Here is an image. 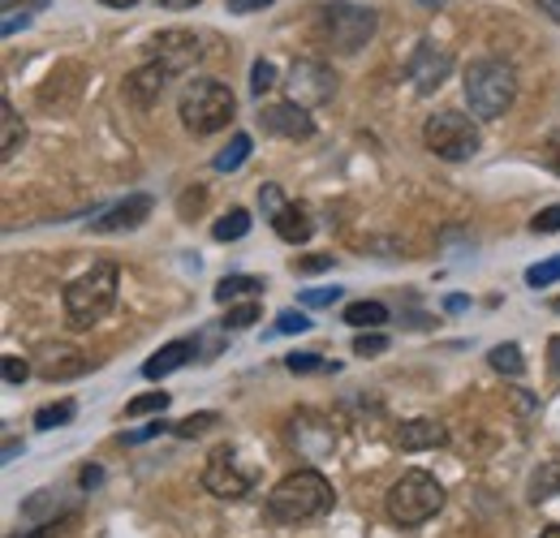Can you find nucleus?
<instances>
[{
    "label": "nucleus",
    "instance_id": "nucleus-53",
    "mask_svg": "<svg viewBox=\"0 0 560 538\" xmlns=\"http://www.w3.org/2000/svg\"><path fill=\"white\" fill-rule=\"evenodd\" d=\"M539 538H560V526H548V530H544Z\"/></svg>",
    "mask_w": 560,
    "mask_h": 538
},
{
    "label": "nucleus",
    "instance_id": "nucleus-7",
    "mask_svg": "<svg viewBox=\"0 0 560 538\" xmlns=\"http://www.w3.org/2000/svg\"><path fill=\"white\" fill-rule=\"evenodd\" d=\"M422 142H427V151L431 155H440V160H448V164H466V160H475L479 155V126H475V117L470 113H435V117H427L422 121Z\"/></svg>",
    "mask_w": 560,
    "mask_h": 538
},
{
    "label": "nucleus",
    "instance_id": "nucleus-32",
    "mask_svg": "<svg viewBox=\"0 0 560 538\" xmlns=\"http://www.w3.org/2000/svg\"><path fill=\"white\" fill-rule=\"evenodd\" d=\"M552 280H560V255L557 259H544V264H535V268L526 271V284L530 289H548Z\"/></svg>",
    "mask_w": 560,
    "mask_h": 538
},
{
    "label": "nucleus",
    "instance_id": "nucleus-5",
    "mask_svg": "<svg viewBox=\"0 0 560 538\" xmlns=\"http://www.w3.org/2000/svg\"><path fill=\"white\" fill-rule=\"evenodd\" d=\"M177 113H182V126L190 134H220L233 117H237V104H233V91L215 78H195L182 100H177Z\"/></svg>",
    "mask_w": 560,
    "mask_h": 538
},
{
    "label": "nucleus",
    "instance_id": "nucleus-37",
    "mask_svg": "<svg viewBox=\"0 0 560 538\" xmlns=\"http://www.w3.org/2000/svg\"><path fill=\"white\" fill-rule=\"evenodd\" d=\"M337 297H341V289H337V284H332V289H302V293H298V302H302V306H332Z\"/></svg>",
    "mask_w": 560,
    "mask_h": 538
},
{
    "label": "nucleus",
    "instance_id": "nucleus-39",
    "mask_svg": "<svg viewBox=\"0 0 560 538\" xmlns=\"http://www.w3.org/2000/svg\"><path fill=\"white\" fill-rule=\"evenodd\" d=\"M259 207H264L268 215H280L289 202H284V195H280V186H259Z\"/></svg>",
    "mask_w": 560,
    "mask_h": 538
},
{
    "label": "nucleus",
    "instance_id": "nucleus-23",
    "mask_svg": "<svg viewBox=\"0 0 560 538\" xmlns=\"http://www.w3.org/2000/svg\"><path fill=\"white\" fill-rule=\"evenodd\" d=\"M22 138H26V126H22L18 108H13V104H4V108H0V155H4V160H13V155H18V147H22Z\"/></svg>",
    "mask_w": 560,
    "mask_h": 538
},
{
    "label": "nucleus",
    "instance_id": "nucleus-24",
    "mask_svg": "<svg viewBox=\"0 0 560 538\" xmlns=\"http://www.w3.org/2000/svg\"><path fill=\"white\" fill-rule=\"evenodd\" d=\"M255 293H264V280H255V276H224L215 284V302L220 306H233V297H255Z\"/></svg>",
    "mask_w": 560,
    "mask_h": 538
},
{
    "label": "nucleus",
    "instance_id": "nucleus-9",
    "mask_svg": "<svg viewBox=\"0 0 560 538\" xmlns=\"http://www.w3.org/2000/svg\"><path fill=\"white\" fill-rule=\"evenodd\" d=\"M91 371V358L78 349V344H66V340H48L35 349V375L57 384V379H73V375H86Z\"/></svg>",
    "mask_w": 560,
    "mask_h": 538
},
{
    "label": "nucleus",
    "instance_id": "nucleus-48",
    "mask_svg": "<svg viewBox=\"0 0 560 538\" xmlns=\"http://www.w3.org/2000/svg\"><path fill=\"white\" fill-rule=\"evenodd\" d=\"M539 9H544L548 17H557V22H560V0H539Z\"/></svg>",
    "mask_w": 560,
    "mask_h": 538
},
{
    "label": "nucleus",
    "instance_id": "nucleus-42",
    "mask_svg": "<svg viewBox=\"0 0 560 538\" xmlns=\"http://www.w3.org/2000/svg\"><path fill=\"white\" fill-rule=\"evenodd\" d=\"M332 268V255H306V259H298L293 271H302V276H315V271H328Z\"/></svg>",
    "mask_w": 560,
    "mask_h": 538
},
{
    "label": "nucleus",
    "instance_id": "nucleus-16",
    "mask_svg": "<svg viewBox=\"0 0 560 538\" xmlns=\"http://www.w3.org/2000/svg\"><path fill=\"white\" fill-rule=\"evenodd\" d=\"M448 52H440L435 44H419V52H415V61H410V78H415V86H419L422 95H431L435 86H444V78H448Z\"/></svg>",
    "mask_w": 560,
    "mask_h": 538
},
{
    "label": "nucleus",
    "instance_id": "nucleus-27",
    "mask_svg": "<svg viewBox=\"0 0 560 538\" xmlns=\"http://www.w3.org/2000/svg\"><path fill=\"white\" fill-rule=\"evenodd\" d=\"M388 319L393 315L384 302H350V311H346V324H353V328H384Z\"/></svg>",
    "mask_w": 560,
    "mask_h": 538
},
{
    "label": "nucleus",
    "instance_id": "nucleus-50",
    "mask_svg": "<svg viewBox=\"0 0 560 538\" xmlns=\"http://www.w3.org/2000/svg\"><path fill=\"white\" fill-rule=\"evenodd\" d=\"M160 4H164V9H195L199 0H160Z\"/></svg>",
    "mask_w": 560,
    "mask_h": 538
},
{
    "label": "nucleus",
    "instance_id": "nucleus-47",
    "mask_svg": "<svg viewBox=\"0 0 560 538\" xmlns=\"http://www.w3.org/2000/svg\"><path fill=\"white\" fill-rule=\"evenodd\" d=\"M444 306H448V311H466V306H470V297H462V293H453V297H448Z\"/></svg>",
    "mask_w": 560,
    "mask_h": 538
},
{
    "label": "nucleus",
    "instance_id": "nucleus-17",
    "mask_svg": "<svg viewBox=\"0 0 560 538\" xmlns=\"http://www.w3.org/2000/svg\"><path fill=\"white\" fill-rule=\"evenodd\" d=\"M440 444H448V431H444L440 418H410L397 431V448L401 453H427V448H440Z\"/></svg>",
    "mask_w": 560,
    "mask_h": 538
},
{
    "label": "nucleus",
    "instance_id": "nucleus-8",
    "mask_svg": "<svg viewBox=\"0 0 560 538\" xmlns=\"http://www.w3.org/2000/svg\"><path fill=\"white\" fill-rule=\"evenodd\" d=\"M284 86H289V100L302 104V108H319L337 95V73L324 66V61H311V57H298L289 73H284Z\"/></svg>",
    "mask_w": 560,
    "mask_h": 538
},
{
    "label": "nucleus",
    "instance_id": "nucleus-44",
    "mask_svg": "<svg viewBox=\"0 0 560 538\" xmlns=\"http://www.w3.org/2000/svg\"><path fill=\"white\" fill-rule=\"evenodd\" d=\"M229 4V13H259V9H268L272 0H224Z\"/></svg>",
    "mask_w": 560,
    "mask_h": 538
},
{
    "label": "nucleus",
    "instance_id": "nucleus-52",
    "mask_svg": "<svg viewBox=\"0 0 560 538\" xmlns=\"http://www.w3.org/2000/svg\"><path fill=\"white\" fill-rule=\"evenodd\" d=\"M552 366L560 371V337H552Z\"/></svg>",
    "mask_w": 560,
    "mask_h": 538
},
{
    "label": "nucleus",
    "instance_id": "nucleus-33",
    "mask_svg": "<svg viewBox=\"0 0 560 538\" xmlns=\"http://www.w3.org/2000/svg\"><path fill=\"white\" fill-rule=\"evenodd\" d=\"M259 319V302H242V306H229V315H224V328H250Z\"/></svg>",
    "mask_w": 560,
    "mask_h": 538
},
{
    "label": "nucleus",
    "instance_id": "nucleus-34",
    "mask_svg": "<svg viewBox=\"0 0 560 538\" xmlns=\"http://www.w3.org/2000/svg\"><path fill=\"white\" fill-rule=\"evenodd\" d=\"M272 86H277V66H272V61H255V69H250V91L264 95V91H272Z\"/></svg>",
    "mask_w": 560,
    "mask_h": 538
},
{
    "label": "nucleus",
    "instance_id": "nucleus-19",
    "mask_svg": "<svg viewBox=\"0 0 560 538\" xmlns=\"http://www.w3.org/2000/svg\"><path fill=\"white\" fill-rule=\"evenodd\" d=\"M272 229H277L280 242H289V246H306V242H311V233H315V220H311V211H306V207L289 202L280 215H272Z\"/></svg>",
    "mask_w": 560,
    "mask_h": 538
},
{
    "label": "nucleus",
    "instance_id": "nucleus-25",
    "mask_svg": "<svg viewBox=\"0 0 560 538\" xmlns=\"http://www.w3.org/2000/svg\"><path fill=\"white\" fill-rule=\"evenodd\" d=\"M250 233V211H242V207H229V215H220L215 224H211V237L215 242H237V237H246Z\"/></svg>",
    "mask_w": 560,
    "mask_h": 538
},
{
    "label": "nucleus",
    "instance_id": "nucleus-12",
    "mask_svg": "<svg viewBox=\"0 0 560 538\" xmlns=\"http://www.w3.org/2000/svg\"><path fill=\"white\" fill-rule=\"evenodd\" d=\"M259 126H264L268 134L293 138V142H306V138L315 134L311 108H302V104H293V100H284V104H264V108H259Z\"/></svg>",
    "mask_w": 560,
    "mask_h": 538
},
{
    "label": "nucleus",
    "instance_id": "nucleus-14",
    "mask_svg": "<svg viewBox=\"0 0 560 538\" xmlns=\"http://www.w3.org/2000/svg\"><path fill=\"white\" fill-rule=\"evenodd\" d=\"M199 52H203L199 48V35H190V31H164V35H155V61H164L173 73L195 66Z\"/></svg>",
    "mask_w": 560,
    "mask_h": 538
},
{
    "label": "nucleus",
    "instance_id": "nucleus-28",
    "mask_svg": "<svg viewBox=\"0 0 560 538\" xmlns=\"http://www.w3.org/2000/svg\"><path fill=\"white\" fill-rule=\"evenodd\" d=\"M488 362H491V371H500V375H509V379H517V375L526 371L517 344H495V349L488 353Z\"/></svg>",
    "mask_w": 560,
    "mask_h": 538
},
{
    "label": "nucleus",
    "instance_id": "nucleus-13",
    "mask_svg": "<svg viewBox=\"0 0 560 538\" xmlns=\"http://www.w3.org/2000/svg\"><path fill=\"white\" fill-rule=\"evenodd\" d=\"M151 195H130V199L113 202L104 215H95L91 220V233H130V229H139L142 220L151 215Z\"/></svg>",
    "mask_w": 560,
    "mask_h": 538
},
{
    "label": "nucleus",
    "instance_id": "nucleus-20",
    "mask_svg": "<svg viewBox=\"0 0 560 538\" xmlns=\"http://www.w3.org/2000/svg\"><path fill=\"white\" fill-rule=\"evenodd\" d=\"M73 513L70 500H61L57 491H39V495H31V500H22V517L31 522V526H44V522H66Z\"/></svg>",
    "mask_w": 560,
    "mask_h": 538
},
{
    "label": "nucleus",
    "instance_id": "nucleus-11",
    "mask_svg": "<svg viewBox=\"0 0 560 538\" xmlns=\"http://www.w3.org/2000/svg\"><path fill=\"white\" fill-rule=\"evenodd\" d=\"M289 440H293V448H298L302 457H311V461H324V457H332V448H337L332 426H328L319 413H311V409L293 413V422H289Z\"/></svg>",
    "mask_w": 560,
    "mask_h": 538
},
{
    "label": "nucleus",
    "instance_id": "nucleus-51",
    "mask_svg": "<svg viewBox=\"0 0 560 538\" xmlns=\"http://www.w3.org/2000/svg\"><path fill=\"white\" fill-rule=\"evenodd\" d=\"M100 4H108V9H135L139 0H100Z\"/></svg>",
    "mask_w": 560,
    "mask_h": 538
},
{
    "label": "nucleus",
    "instance_id": "nucleus-18",
    "mask_svg": "<svg viewBox=\"0 0 560 538\" xmlns=\"http://www.w3.org/2000/svg\"><path fill=\"white\" fill-rule=\"evenodd\" d=\"M190 358H195V340H173V344H164L160 353H151V358L142 362V375H147V379H164V375L182 371Z\"/></svg>",
    "mask_w": 560,
    "mask_h": 538
},
{
    "label": "nucleus",
    "instance_id": "nucleus-36",
    "mask_svg": "<svg viewBox=\"0 0 560 538\" xmlns=\"http://www.w3.org/2000/svg\"><path fill=\"white\" fill-rule=\"evenodd\" d=\"M388 349V337H380V332H362V337L353 340V353L358 358H380Z\"/></svg>",
    "mask_w": 560,
    "mask_h": 538
},
{
    "label": "nucleus",
    "instance_id": "nucleus-2",
    "mask_svg": "<svg viewBox=\"0 0 560 538\" xmlns=\"http://www.w3.org/2000/svg\"><path fill=\"white\" fill-rule=\"evenodd\" d=\"M117 289H121V271L117 264H95L82 276H73L61 293L66 302V319L73 328H95L113 306H117Z\"/></svg>",
    "mask_w": 560,
    "mask_h": 538
},
{
    "label": "nucleus",
    "instance_id": "nucleus-29",
    "mask_svg": "<svg viewBox=\"0 0 560 538\" xmlns=\"http://www.w3.org/2000/svg\"><path fill=\"white\" fill-rule=\"evenodd\" d=\"M73 413H78V401H57V405H44L35 413V426L39 431H52V426H70Z\"/></svg>",
    "mask_w": 560,
    "mask_h": 538
},
{
    "label": "nucleus",
    "instance_id": "nucleus-49",
    "mask_svg": "<svg viewBox=\"0 0 560 538\" xmlns=\"http://www.w3.org/2000/svg\"><path fill=\"white\" fill-rule=\"evenodd\" d=\"M18 453H26V448H22V444H18V440H9V444H4V461H13V457H18Z\"/></svg>",
    "mask_w": 560,
    "mask_h": 538
},
{
    "label": "nucleus",
    "instance_id": "nucleus-31",
    "mask_svg": "<svg viewBox=\"0 0 560 538\" xmlns=\"http://www.w3.org/2000/svg\"><path fill=\"white\" fill-rule=\"evenodd\" d=\"M168 409V393H142L126 405V418H142V413H164Z\"/></svg>",
    "mask_w": 560,
    "mask_h": 538
},
{
    "label": "nucleus",
    "instance_id": "nucleus-10",
    "mask_svg": "<svg viewBox=\"0 0 560 538\" xmlns=\"http://www.w3.org/2000/svg\"><path fill=\"white\" fill-rule=\"evenodd\" d=\"M203 487L215 500H246L250 495V473L237 470V453L233 448H215L203 470Z\"/></svg>",
    "mask_w": 560,
    "mask_h": 538
},
{
    "label": "nucleus",
    "instance_id": "nucleus-30",
    "mask_svg": "<svg viewBox=\"0 0 560 538\" xmlns=\"http://www.w3.org/2000/svg\"><path fill=\"white\" fill-rule=\"evenodd\" d=\"M284 366H289L293 375H315V371H319V375H337V371H341L337 362H324V358H311V353H289Z\"/></svg>",
    "mask_w": 560,
    "mask_h": 538
},
{
    "label": "nucleus",
    "instance_id": "nucleus-15",
    "mask_svg": "<svg viewBox=\"0 0 560 538\" xmlns=\"http://www.w3.org/2000/svg\"><path fill=\"white\" fill-rule=\"evenodd\" d=\"M168 78H173V69L164 66V61H151V66L135 69V73L126 78V100L139 104V108H151V104L164 95Z\"/></svg>",
    "mask_w": 560,
    "mask_h": 538
},
{
    "label": "nucleus",
    "instance_id": "nucleus-3",
    "mask_svg": "<svg viewBox=\"0 0 560 538\" xmlns=\"http://www.w3.org/2000/svg\"><path fill=\"white\" fill-rule=\"evenodd\" d=\"M375 26H380L375 9L350 4V0L319 4V13H315V35H319V44L332 48V52H341V57L362 52V48L375 39Z\"/></svg>",
    "mask_w": 560,
    "mask_h": 538
},
{
    "label": "nucleus",
    "instance_id": "nucleus-46",
    "mask_svg": "<svg viewBox=\"0 0 560 538\" xmlns=\"http://www.w3.org/2000/svg\"><path fill=\"white\" fill-rule=\"evenodd\" d=\"M164 431V422H151V426H142L135 435H126V444H142V440H151V435H160Z\"/></svg>",
    "mask_w": 560,
    "mask_h": 538
},
{
    "label": "nucleus",
    "instance_id": "nucleus-1",
    "mask_svg": "<svg viewBox=\"0 0 560 538\" xmlns=\"http://www.w3.org/2000/svg\"><path fill=\"white\" fill-rule=\"evenodd\" d=\"M332 487L319 470H298L289 478H280L268 495V513L280 526H302V522H315L332 508Z\"/></svg>",
    "mask_w": 560,
    "mask_h": 538
},
{
    "label": "nucleus",
    "instance_id": "nucleus-45",
    "mask_svg": "<svg viewBox=\"0 0 560 538\" xmlns=\"http://www.w3.org/2000/svg\"><path fill=\"white\" fill-rule=\"evenodd\" d=\"M78 482H82V491H95V487L104 482V470H100V466H82V473H78Z\"/></svg>",
    "mask_w": 560,
    "mask_h": 538
},
{
    "label": "nucleus",
    "instance_id": "nucleus-26",
    "mask_svg": "<svg viewBox=\"0 0 560 538\" xmlns=\"http://www.w3.org/2000/svg\"><path fill=\"white\" fill-rule=\"evenodd\" d=\"M250 147H255L250 134H233L224 151H215L211 168H215V173H233V168H242V164H246V155H250Z\"/></svg>",
    "mask_w": 560,
    "mask_h": 538
},
{
    "label": "nucleus",
    "instance_id": "nucleus-38",
    "mask_svg": "<svg viewBox=\"0 0 560 538\" xmlns=\"http://www.w3.org/2000/svg\"><path fill=\"white\" fill-rule=\"evenodd\" d=\"M31 371H35V362H22V358H4V379H9V384H18V388H22V384L31 379Z\"/></svg>",
    "mask_w": 560,
    "mask_h": 538
},
{
    "label": "nucleus",
    "instance_id": "nucleus-41",
    "mask_svg": "<svg viewBox=\"0 0 560 538\" xmlns=\"http://www.w3.org/2000/svg\"><path fill=\"white\" fill-rule=\"evenodd\" d=\"M530 229H535V233H560V202L548 207V211H539V215L530 220Z\"/></svg>",
    "mask_w": 560,
    "mask_h": 538
},
{
    "label": "nucleus",
    "instance_id": "nucleus-4",
    "mask_svg": "<svg viewBox=\"0 0 560 538\" xmlns=\"http://www.w3.org/2000/svg\"><path fill=\"white\" fill-rule=\"evenodd\" d=\"M388 522L401 530H415L422 522H431L444 508V482L427 470H406L393 487H388Z\"/></svg>",
    "mask_w": 560,
    "mask_h": 538
},
{
    "label": "nucleus",
    "instance_id": "nucleus-43",
    "mask_svg": "<svg viewBox=\"0 0 560 538\" xmlns=\"http://www.w3.org/2000/svg\"><path fill=\"white\" fill-rule=\"evenodd\" d=\"M66 530V522H44V526H35V530H26V535H13V538H57Z\"/></svg>",
    "mask_w": 560,
    "mask_h": 538
},
{
    "label": "nucleus",
    "instance_id": "nucleus-40",
    "mask_svg": "<svg viewBox=\"0 0 560 538\" xmlns=\"http://www.w3.org/2000/svg\"><path fill=\"white\" fill-rule=\"evenodd\" d=\"M277 332H280V337H293V332H311V319L289 311V315H280V319H277Z\"/></svg>",
    "mask_w": 560,
    "mask_h": 538
},
{
    "label": "nucleus",
    "instance_id": "nucleus-22",
    "mask_svg": "<svg viewBox=\"0 0 560 538\" xmlns=\"http://www.w3.org/2000/svg\"><path fill=\"white\" fill-rule=\"evenodd\" d=\"M552 495H560V461L539 466V470L530 473V491H526L530 504H548Z\"/></svg>",
    "mask_w": 560,
    "mask_h": 538
},
{
    "label": "nucleus",
    "instance_id": "nucleus-6",
    "mask_svg": "<svg viewBox=\"0 0 560 538\" xmlns=\"http://www.w3.org/2000/svg\"><path fill=\"white\" fill-rule=\"evenodd\" d=\"M466 86V104H470V117L479 121H495L513 108L517 100V78L504 61H475L462 78Z\"/></svg>",
    "mask_w": 560,
    "mask_h": 538
},
{
    "label": "nucleus",
    "instance_id": "nucleus-35",
    "mask_svg": "<svg viewBox=\"0 0 560 538\" xmlns=\"http://www.w3.org/2000/svg\"><path fill=\"white\" fill-rule=\"evenodd\" d=\"M215 422H220V413H211V409H203V413H195L190 422H182V426H177V435H182V440H195V435H203V431H211Z\"/></svg>",
    "mask_w": 560,
    "mask_h": 538
},
{
    "label": "nucleus",
    "instance_id": "nucleus-21",
    "mask_svg": "<svg viewBox=\"0 0 560 538\" xmlns=\"http://www.w3.org/2000/svg\"><path fill=\"white\" fill-rule=\"evenodd\" d=\"M44 9H48V0H0V13H4L0 31H4V35L26 31V26H31V17H35V13H44Z\"/></svg>",
    "mask_w": 560,
    "mask_h": 538
}]
</instances>
